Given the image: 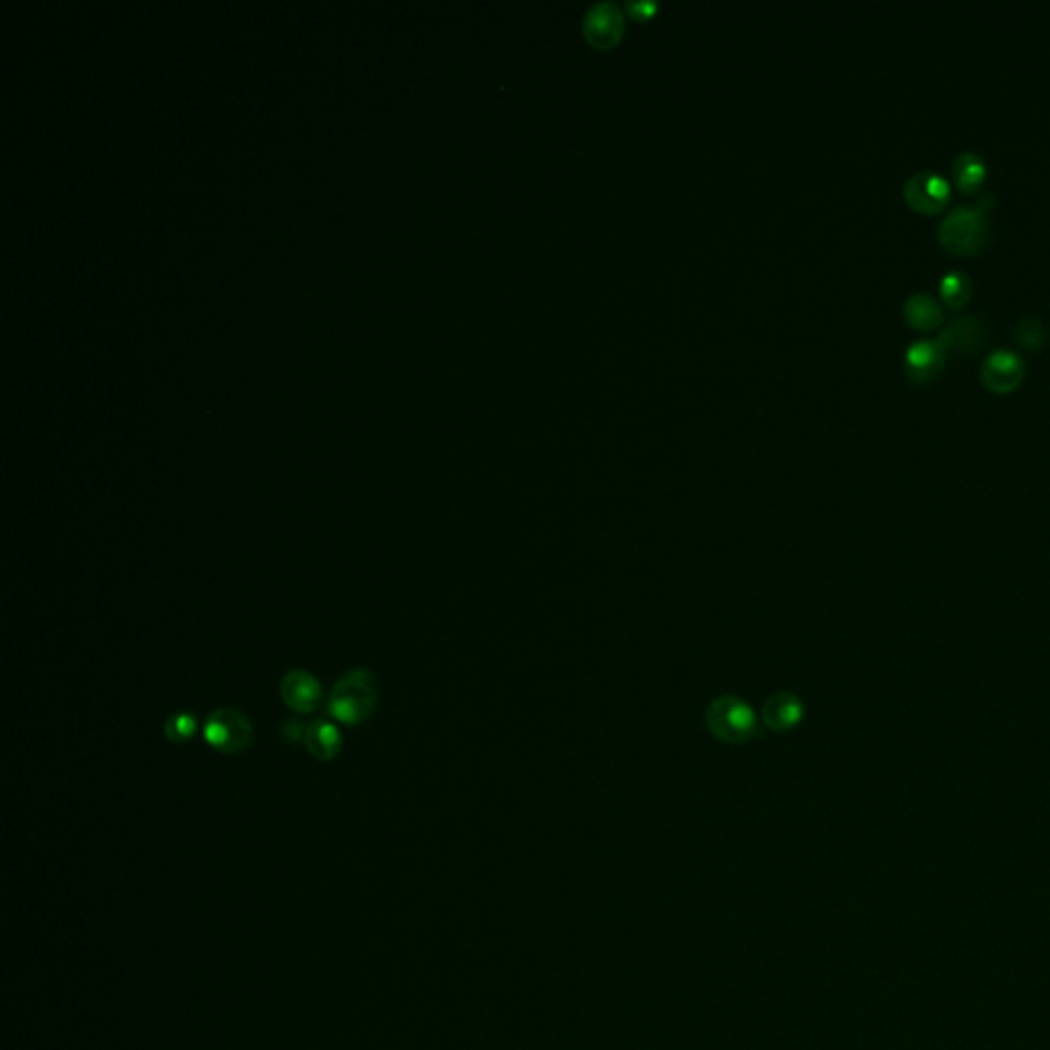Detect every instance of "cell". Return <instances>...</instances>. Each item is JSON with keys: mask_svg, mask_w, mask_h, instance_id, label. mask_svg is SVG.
Listing matches in <instances>:
<instances>
[{"mask_svg": "<svg viewBox=\"0 0 1050 1050\" xmlns=\"http://www.w3.org/2000/svg\"><path fill=\"white\" fill-rule=\"evenodd\" d=\"M583 29L593 46L610 48L622 35L624 19L614 3H599L587 11L583 19Z\"/></svg>", "mask_w": 1050, "mask_h": 1050, "instance_id": "cell-9", "label": "cell"}, {"mask_svg": "<svg viewBox=\"0 0 1050 1050\" xmlns=\"http://www.w3.org/2000/svg\"><path fill=\"white\" fill-rule=\"evenodd\" d=\"M204 739L218 753L238 755L253 741V724L236 708H218L206 718Z\"/></svg>", "mask_w": 1050, "mask_h": 1050, "instance_id": "cell-4", "label": "cell"}, {"mask_svg": "<svg viewBox=\"0 0 1050 1050\" xmlns=\"http://www.w3.org/2000/svg\"><path fill=\"white\" fill-rule=\"evenodd\" d=\"M952 177L954 183L964 191L973 193L977 191L985 177H987V163L985 158L973 150H964L952 160Z\"/></svg>", "mask_w": 1050, "mask_h": 1050, "instance_id": "cell-14", "label": "cell"}, {"mask_svg": "<svg viewBox=\"0 0 1050 1050\" xmlns=\"http://www.w3.org/2000/svg\"><path fill=\"white\" fill-rule=\"evenodd\" d=\"M304 733H306V726L302 722H296V720H288L286 726H284V735L288 737V741L296 743V741H304Z\"/></svg>", "mask_w": 1050, "mask_h": 1050, "instance_id": "cell-18", "label": "cell"}, {"mask_svg": "<svg viewBox=\"0 0 1050 1050\" xmlns=\"http://www.w3.org/2000/svg\"><path fill=\"white\" fill-rule=\"evenodd\" d=\"M985 339H987V333H985V327L981 325V320L975 316H968V314L954 316L938 335V341L944 349H952L960 353H973L981 349Z\"/></svg>", "mask_w": 1050, "mask_h": 1050, "instance_id": "cell-10", "label": "cell"}, {"mask_svg": "<svg viewBox=\"0 0 1050 1050\" xmlns=\"http://www.w3.org/2000/svg\"><path fill=\"white\" fill-rule=\"evenodd\" d=\"M903 193L915 210L936 214L950 201V183L940 173L917 171L905 181Z\"/></svg>", "mask_w": 1050, "mask_h": 1050, "instance_id": "cell-5", "label": "cell"}, {"mask_svg": "<svg viewBox=\"0 0 1050 1050\" xmlns=\"http://www.w3.org/2000/svg\"><path fill=\"white\" fill-rule=\"evenodd\" d=\"M989 236L987 212L975 204L952 208L938 226V238L946 251L954 255L977 253Z\"/></svg>", "mask_w": 1050, "mask_h": 1050, "instance_id": "cell-3", "label": "cell"}, {"mask_svg": "<svg viewBox=\"0 0 1050 1050\" xmlns=\"http://www.w3.org/2000/svg\"><path fill=\"white\" fill-rule=\"evenodd\" d=\"M944 359L946 349L938 339H919L905 349V372L911 382L927 384L938 378L944 368Z\"/></svg>", "mask_w": 1050, "mask_h": 1050, "instance_id": "cell-8", "label": "cell"}, {"mask_svg": "<svg viewBox=\"0 0 1050 1050\" xmlns=\"http://www.w3.org/2000/svg\"><path fill=\"white\" fill-rule=\"evenodd\" d=\"M378 706V685L368 669H351L343 673L331 690L327 712L341 724H361L372 718Z\"/></svg>", "mask_w": 1050, "mask_h": 1050, "instance_id": "cell-1", "label": "cell"}, {"mask_svg": "<svg viewBox=\"0 0 1050 1050\" xmlns=\"http://www.w3.org/2000/svg\"><path fill=\"white\" fill-rule=\"evenodd\" d=\"M802 716H804L802 702L794 694L780 692V694H774L772 698H767V702L763 704L761 724L765 726V729H770L774 733H788L794 729V726L800 724Z\"/></svg>", "mask_w": 1050, "mask_h": 1050, "instance_id": "cell-11", "label": "cell"}, {"mask_svg": "<svg viewBox=\"0 0 1050 1050\" xmlns=\"http://www.w3.org/2000/svg\"><path fill=\"white\" fill-rule=\"evenodd\" d=\"M279 696L296 714H310L322 700V685L316 675L304 669H292L279 681Z\"/></svg>", "mask_w": 1050, "mask_h": 1050, "instance_id": "cell-7", "label": "cell"}, {"mask_svg": "<svg viewBox=\"0 0 1050 1050\" xmlns=\"http://www.w3.org/2000/svg\"><path fill=\"white\" fill-rule=\"evenodd\" d=\"M197 731V718L193 716V712H175L171 714L167 720H165V737L175 743V745H183L187 743Z\"/></svg>", "mask_w": 1050, "mask_h": 1050, "instance_id": "cell-16", "label": "cell"}, {"mask_svg": "<svg viewBox=\"0 0 1050 1050\" xmlns=\"http://www.w3.org/2000/svg\"><path fill=\"white\" fill-rule=\"evenodd\" d=\"M1046 337H1048L1046 325L1038 316H1024L1016 325V339L1028 349L1042 347Z\"/></svg>", "mask_w": 1050, "mask_h": 1050, "instance_id": "cell-17", "label": "cell"}, {"mask_svg": "<svg viewBox=\"0 0 1050 1050\" xmlns=\"http://www.w3.org/2000/svg\"><path fill=\"white\" fill-rule=\"evenodd\" d=\"M706 726L720 743L745 745L761 737L763 724L753 708L737 696H720L708 704Z\"/></svg>", "mask_w": 1050, "mask_h": 1050, "instance_id": "cell-2", "label": "cell"}, {"mask_svg": "<svg viewBox=\"0 0 1050 1050\" xmlns=\"http://www.w3.org/2000/svg\"><path fill=\"white\" fill-rule=\"evenodd\" d=\"M1024 378V359L1018 351L995 349L981 363V380L993 392H1012Z\"/></svg>", "mask_w": 1050, "mask_h": 1050, "instance_id": "cell-6", "label": "cell"}, {"mask_svg": "<svg viewBox=\"0 0 1050 1050\" xmlns=\"http://www.w3.org/2000/svg\"><path fill=\"white\" fill-rule=\"evenodd\" d=\"M971 292H973L971 277H968L964 271L952 269L940 281V294L944 302L952 308H962L968 302V298H971Z\"/></svg>", "mask_w": 1050, "mask_h": 1050, "instance_id": "cell-15", "label": "cell"}, {"mask_svg": "<svg viewBox=\"0 0 1050 1050\" xmlns=\"http://www.w3.org/2000/svg\"><path fill=\"white\" fill-rule=\"evenodd\" d=\"M304 745L314 759L333 761L343 749V737L333 722L316 720L306 726Z\"/></svg>", "mask_w": 1050, "mask_h": 1050, "instance_id": "cell-12", "label": "cell"}, {"mask_svg": "<svg viewBox=\"0 0 1050 1050\" xmlns=\"http://www.w3.org/2000/svg\"><path fill=\"white\" fill-rule=\"evenodd\" d=\"M903 312H905V318L909 320V325L921 331H932L940 327V322L944 318L942 304L932 294H925V292L909 296L903 306Z\"/></svg>", "mask_w": 1050, "mask_h": 1050, "instance_id": "cell-13", "label": "cell"}, {"mask_svg": "<svg viewBox=\"0 0 1050 1050\" xmlns=\"http://www.w3.org/2000/svg\"><path fill=\"white\" fill-rule=\"evenodd\" d=\"M993 201H995L993 193H991V191H985V193H981V195H979V199H977V204H975V206H977V208H981L983 212H987V210H989V208L993 206Z\"/></svg>", "mask_w": 1050, "mask_h": 1050, "instance_id": "cell-19", "label": "cell"}]
</instances>
